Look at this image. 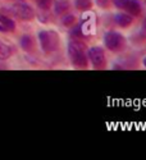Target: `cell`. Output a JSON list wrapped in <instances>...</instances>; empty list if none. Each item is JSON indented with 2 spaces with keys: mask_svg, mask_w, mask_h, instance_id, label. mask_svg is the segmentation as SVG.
<instances>
[{
  "mask_svg": "<svg viewBox=\"0 0 146 160\" xmlns=\"http://www.w3.org/2000/svg\"><path fill=\"white\" fill-rule=\"evenodd\" d=\"M113 2H114V5H115L117 8H119V9H124L126 4L128 3V0H113Z\"/></svg>",
  "mask_w": 146,
  "mask_h": 160,
  "instance_id": "cell-15",
  "label": "cell"
},
{
  "mask_svg": "<svg viewBox=\"0 0 146 160\" xmlns=\"http://www.w3.org/2000/svg\"><path fill=\"white\" fill-rule=\"evenodd\" d=\"M74 21H76V18H74V16H72V14H69V16H64L63 19H62V22H63L64 26H71Z\"/></svg>",
  "mask_w": 146,
  "mask_h": 160,
  "instance_id": "cell-14",
  "label": "cell"
},
{
  "mask_svg": "<svg viewBox=\"0 0 146 160\" xmlns=\"http://www.w3.org/2000/svg\"><path fill=\"white\" fill-rule=\"evenodd\" d=\"M104 42H105V46H107L109 50H112V51L121 50L124 46V40H123L122 35L118 33V32H114V31H110L108 33H105Z\"/></svg>",
  "mask_w": 146,
  "mask_h": 160,
  "instance_id": "cell-3",
  "label": "cell"
},
{
  "mask_svg": "<svg viewBox=\"0 0 146 160\" xmlns=\"http://www.w3.org/2000/svg\"><path fill=\"white\" fill-rule=\"evenodd\" d=\"M68 8H69L68 0H58L55 3V13L58 16H63L68 10Z\"/></svg>",
  "mask_w": 146,
  "mask_h": 160,
  "instance_id": "cell-9",
  "label": "cell"
},
{
  "mask_svg": "<svg viewBox=\"0 0 146 160\" xmlns=\"http://www.w3.org/2000/svg\"><path fill=\"white\" fill-rule=\"evenodd\" d=\"M76 7L79 10H88L91 8V0H76Z\"/></svg>",
  "mask_w": 146,
  "mask_h": 160,
  "instance_id": "cell-12",
  "label": "cell"
},
{
  "mask_svg": "<svg viewBox=\"0 0 146 160\" xmlns=\"http://www.w3.org/2000/svg\"><path fill=\"white\" fill-rule=\"evenodd\" d=\"M12 55V50L8 45H5L4 42L0 41V59L4 60V59H8L9 57Z\"/></svg>",
  "mask_w": 146,
  "mask_h": 160,
  "instance_id": "cell-10",
  "label": "cell"
},
{
  "mask_svg": "<svg viewBox=\"0 0 146 160\" xmlns=\"http://www.w3.org/2000/svg\"><path fill=\"white\" fill-rule=\"evenodd\" d=\"M0 24L3 26V28L5 31H13L16 28V22L5 16H0Z\"/></svg>",
  "mask_w": 146,
  "mask_h": 160,
  "instance_id": "cell-8",
  "label": "cell"
},
{
  "mask_svg": "<svg viewBox=\"0 0 146 160\" xmlns=\"http://www.w3.org/2000/svg\"><path fill=\"white\" fill-rule=\"evenodd\" d=\"M0 31H2V32H5V30L3 28V26H2V24H0Z\"/></svg>",
  "mask_w": 146,
  "mask_h": 160,
  "instance_id": "cell-18",
  "label": "cell"
},
{
  "mask_svg": "<svg viewBox=\"0 0 146 160\" xmlns=\"http://www.w3.org/2000/svg\"><path fill=\"white\" fill-rule=\"evenodd\" d=\"M21 45L24 50H31L33 48V40L31 38V36H23L21 40Z\"/></svg>",
  "mask_w": 146,
  "mask_h": 160,
  "instance_id": "cell-11",
  "label": "cell"
},
{
  "mask_svg": "<svg viewBox=\"0 0 146 160\" xmlns=\"http://www.w3.org/2000/svg\"><path fill=\"white\" fill-rule=\"evenodd\" d=\"M143 65H145V67H146V57H145V58H143Z\"/></svg>",
  "mask_w": 146,
  "mask_h": 160,
  "instance_id": "cell-19",
  "label": "cell"
},
{
  "mask_svg": "<svg viewBox=\"0 0 146 160\" xmlns=\"http://www.w3.org/2000/svg\"><path fill=\"white\" fill-rule=\"evenodd\" d=\"M87 54H88V58L95 68H103L104 64H105V54H104V50L100 46L90 48Z\"/></svg>",
  "mask_w": 146,
  "mask_h": 160,
  "instance_id": "cell-4",
  "label": "cell"
},
{
  "mask_svg": "<svg viewBox=\"0 0 146 160\" xmlns=\"http://www.w3.org/2000/svg\"><path fill=\"white\" fill-rule=\"evenodd\" d=\"M51 2H53V0H37V4H38V7L41 9L48 10L51 7Z\"/></svg>",
  "mask_w": 146,
  "mask_h": 160,
  "instance_id": "cell-13",
  "label": "cell"
},
{
  "mask_svg": "<svg viewBox=\"0 0 146 160\" xmlns=\"http://www.w3.org/2000/svg\"><path fill=\"white\" fill-rule=\"evenodd\" d=\"M38 40L45 52H51L58 48V35L53 31H41L38 33Z\"/></svg>",
  "mask_w": 146,
  "mask_h": 160,
  "instance_id": "cell-2",
  "label": "cell"
},
{
  "mask_svg": "<svg viewBox=\"0 0 146 160\" xmlns=\"http://www.w3.org/2000/svg\"><path fill=\"white\" fill-rule=\"evenodd\" d=\"M87 48L83 42L81 41H71L68 45V54L69 58L73 63V65L76 67H86L87 65V52H86Z\"/></svg>",
  "mask_w": 146,
  "mask_h": 160,
  "instance_id": "cell-1",
  "label": "cell"
},
{
  "mask_svg": "<svg viewBox=\"0 0 146 160\" xmlns=\"http://www.w3.org/2000/svg\"><path fill=\"white\" fill-rule=\"evenodd\" d=\"M142 27H143V30H146V18L143 19V23H142Z\"/></svg>",
  "mask_w": 146,
  "mask_h": 160,
  "instance_id": "cell-17",
  "label": "cell"
},
{
  "mask_svg": "<svg viewBox=\"0 0 146 160\" xmlns=\"http://www.w3.org/2000/svg\"><path fill=\"white\" fill-rule=\"evenodd\" d=\"M12 12L23 21H31L35 17L33 9L27 4H14L12 7Z\"/></svg>",
  "mask_w": 146,
  "mask_h": 160,
  "instance_id": "cell-5",
  "label": "cell"
},
{
  "mask_svg": "<svg viewBox=\"0 0 146 160\" xmlns=\"http://www.w3.org/2000/svg\"><path fill=\"white\" fill-rule=\"evenodd\" d=\"M124 9L131 16H137L138 13L141 12V8H140V4H138L137 0H128V3L126 4Z\"/></svg>",
  "mask_w": 146,
  "mask_h": 160,
  "instance_id": "cell-7",
  "label": "cell"
},
{
  "mask_svg": "<svg viewBox=\"0 0 146 160\" xmlns=\"http://www.w3.org/2000/svg\"><path fill=\"white\" fill-rule=\"evenodd\" d=\"M114 21L121 27H127V26L132 23V17L128 13H118V14L114 16Z\"/></svg>",
  "mask_w": 146,
  "mask_h": 160,
  "instance_id": "cell-6",
  "label": "cell"
},
{
  "mask_svg": "<svg viewBox=\"0 0 146 160\" xmlns=\"http://www.w3.org/2000/svg\"><path fill=\"white\" fill-rule=\"evenodd\" d=\"M108 2H109V0H96L98 5L101 7V8H105V7H107V5H108Z\"/></svg>",
  "mask_w": 146,
  "mask_h": 160,
  "instance_id": "cell-16",
  "label": "cell"
}]
</instances>
